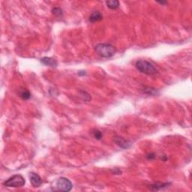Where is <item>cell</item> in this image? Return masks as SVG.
I'll return each mask as SVG.
<instances>
[{"label":"cell","instance_id":"2","mask_svg":"<svg viewBox=\"0 0 192 192\" xmlns=\"http://www.w3.org/2000/svg\"><path fill=\"white\" fill-rule=\"evenodd\" d=\"M96 51L104 58H110L116 54V48L110 44H98L96 46Z\"/></svg>","mask_w":192,"mask_h":192},{"label":"cell","instance_id":"1","mask_svg":"<svg viewBox=\"0 0 192 192\" xmlns=\"http://www.w3.org/2000/svg\"><path fill=\"white\" fill-rule=\"evenodd\" d=\"M135 67L139 71L144 75L153 76L158 74V70L151 62L146 60H138L135 63Z\"/></svg>","mask_w":192,"mask_h":192},{"label":"cell","instance_id":"15","mask_svg":"<svg viewBox=\"0 0 192 192\" xmlns=\"http://www.w3.org/2000/svg\"><path fill=\"white\" fill-rule=\"evenodd\" d=\"M155 158V154H153V153H150L147 155V158L149 159V160H152V159H154Z\"/></svg>","mask_w":192,"mask_h":192},{"label":"cell","instance_id":"13","mask_svg":"<svg viewBox=\"0 0 192 192\" xmlns=\"http://www.w3.org/2000/svg\"><path fill=\"white\" fill-rule=\"evenodd\" d=\"M92 134L93 137H94L96 139H97V140H101V139L102 138V136H103L101 132H100V131L98 130V129H94L92 132Z\"/></svg>","mask_w":192,"mask_h":192},{"label":"cell","instance_id":"5","mask_svg":"<svg viewBox=\"0 0 192 192\" xmlns=\"http://www.w3.org/2000/svg\"><path fill=\"white\" fill-rule=\"evenodd\" d=\"M114 142L117 143V146L122 148V149H128V148L132 145V142L119 136H116L115 138H114Z\"/></svg>","mask_w":192,"mask_h":192},{"label":"cell","instance_id":"14","mask_svg":"<svg viewBox=\"0 0 192 192\" xmlns=\"http://www.w3.org/2000/svg\"><path fill=\"white\" fill-rule=\"evenodd\" d=\"M53 14L54 15H56V17H62V14H63V11H62V9L60 8H53L52 10Z\"/></svg>","mask_w":192,"mask_h":192},{"label":"cell","instance_id":"6","mask_svg":"<svg viewBox=\"0 0 192 192\" xmlns=\"http://www.w3.org/2000/svg\"><path fill=\"white\" fill-rule=\"evenodd\" d=\"M30 182H31L32 185L35 188L40 187L42 184V179L39 176V174H35V173H31L29 176Z\"/></svg>","mask_w":192,"mask_h":192},{"label":"cell","instance_id":"11","mask_svg":"<svg viewBox=\"0 0 192 192\" xmlns=\"http://www.w3.org/2000/svg\"><path fill=\"white\" fill-rule=\"evenodd\" d=\"M107 7L112 10H116V9L119 8V2L117 0H112V1H107L106 2Z\"/></svg>","mask_w":192,"mask_h":192},{"label":"cell","instance_id":"7","mask_svg":"<svg viewBox=\"0 0 192 192\" xmlns=\"http://www.w3.org/2000/svg\"><path fill=\"white\" fill-rule=\"evenodd\" d=\"M41 63H43L44 65H45L47 66H50V67L55 68L56 67L57 65V61L56 60H54V59L50 58V57H44L41 60Z\"/></svg>","mask_w":192,"mask_h":192},{"label":"cell","instance_id":"16","mask_svg":"<svg viewBox=\"0 0 192 192\" xmlns=\"http://www.w3.org/2000/svg\"><path fill=\"white\" fill-rule=\"evenodd\" d=\"M158 3H160L161 5H164V4H167L166 2H158Z\"/></svg>","mask_w":192,"mask_h":192},{"label":"cell","instance_id":"4","mask_svg":"<svg viewBox=\"0 0 192 192\" xmlns=\"http://www.w3.org/2000/svg\"><path fill=\"white\" fill-rule=\"evenodd\" d=\"M73 185L69 179L65 177H61L56 181V188L60 191L68 192L72 189Z\"/></svg>","mask_w":192,"mask_h":192},{"label":"cell","instance_id":"12","mask_svg":"<svg viewBox=\"0 0 192 192\" xmlns=\"http://www.w3.org/2000/svg\"><path fill=\"white\" fill-rule=\"evenodd\" d=\"M143 92L147 95H150V96H155V95L158 94L156 89L151 88V87H146V88H144Z\"/></svg>","mask_w":192,"mask_h":192},{"label":"cell","instance_id":"10","mask_svg":"<svg viewBox=\"0 0 192 192\" xmlns=\"http://www.w3.org/2000/svg\"><path fill=\"white\" fill-rule=\"evenodd\" d=\"M18 94L19 96L23 100H29L31 98V93L29 92V91L26 89H22L21 90H20Z\"/></svg>","mask_w":192,"mask_h":192},{"label":"cell","instance_id":"3","mask_svg":"<svg viewBox=\"0 0 192 192\" xmlns=\"http://www.w3.org/2000/svg\"><path fill=\"white\" fill-rule=\"evenodd\" d=\"M26 184V180L22 175L16 174L8 179L4 182L3 185L8 188H19L22 187Z\"/></svg>","mask_w":192,"mask_h":192},{"label":"cell","instance_id":"9","mask_svg":"<svg viewBox=\"0 0 192 192\" xmlns=\"http://www.w3.org/2000/svg\"><path fill=\"white\" fill-rule=\"evenodd\" d=\"M170 185V182H166V183H161V182H157V183L153 184V185H149V189L153 191H158V190L164 189L165 188L169 187Z\"/></svg>","mask_w":192,"mask_h":192},{"label":"cell","instance_id":"8","mask_svg":"<svg viewBox=\"0 0 192 192\" xmlns=\"http://www.w3.org/2000/svg\"><path fill=\"white\" fill-rule=\"evenodd\" d=\"M102 19H103V15H102L100 11H94V12H92V14H91L90 16H89V20L91 23H96L101 21V20H102Z\"/></svg>","mask_w":192,"mask_h":192}]
</instances>
